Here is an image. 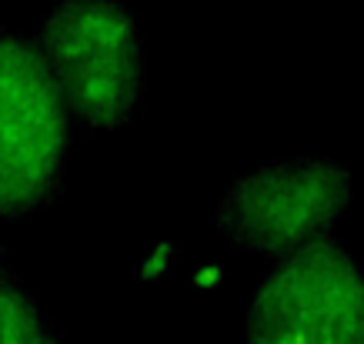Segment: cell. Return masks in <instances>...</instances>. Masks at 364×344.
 <instances>
[{
  "mask_svg": "<svg viewBox=\"0 0 364 344\" xmlns=\"http://www.w3.org/2000/svg\"><path fill=\"white\" fill-rule=\"evenodd\" d=\"M70 107L37 41L0 23V224L47 211L64 184Z\"/></svg>",
  "mask_w": 364,
  "mask_h": 344,
  "instance_id": "obj_2",
  "label": "cell"
},
{
  "mask_svg": "<svg viewBox=\"0 0 364 344\" xmlns=\"http://www.w3.org/2000/svg\"><path fill=\"white\" fill-rule=\"evenodd\" d=\"M348 204L351 174L338 157H284L234 174L218 204V231L237 251L281 261L331 231Z\"/></svg>",
  "mask_w": 364,
  "mask_h": 344,
  "instance_id": "obj_3",
  "label": "cell"
},
{
  "mask_svg": "<svg viewBox=\"0 0 364 344\" xmlns=\"http://www.w3.org/2000/svg\"><path fill=\"white\" fill-rule=\"evenodd\" d=\"M37 44L77 121L90 131L134 121L147 94V47L124 0H60L44 14Z\"/></svg>",
  "mask_w": 364,
  "mask_h": 344,
  "instance_id": "obj_1",
  "label": "cell"
},
{
  "mask_svg": "<svg viewBox=\"0 0 364 344\" xmlns=\"http://www.w3.org/2000/svg\"><path fill=\"white\" fill-rule=\"evenodd\" d=\"M0 344H64L54 324L37 311L7 247H0Z\"/></svg>",
  "mask_w": 364,
  "mask_h": 344,
  "instance_id": "obj_5",
  "label": "cell"
},
{
  "mask_svg": "<svg viewBox=\"0 0 364 344\" xmlns=\"http://www.w3.org/2000/svg\"><path fill=\"white\" fill-rule=\"evenodd\" d=\"M244 344H364V271L321 234L281 257L244 311Z\"/></svg>",
  "mask_w": 364,
  "mask_h": 344,
  "instance_id": "obj_4",
  "label": "cell"
}]
</instances>
